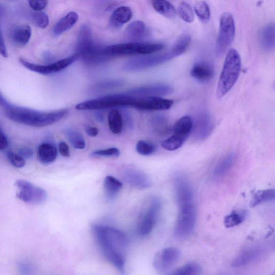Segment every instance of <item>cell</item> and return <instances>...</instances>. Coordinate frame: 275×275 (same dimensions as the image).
<instances>
[{"mask_svg": "<svg viewBox=\"0 0 275 275\" xmlns=\"http://www.w3.org/2000/svg\"><path fill=\"white\" fill-rule=\"evenodd\" d=\"M214 73L213 68L210 65L202 62L195 64L191 71V76L196 80L202 82L210 81Z\"/></svg>", "mask_w": 275, "mask_h": 275, "instance_id": "cell-22", "label": "cell"}, {"mask_svg": "<svg viewBox=\"0 0 275 275\" xmlns=\"http://www.w3.org/2000/svg\"><path fill=\"white\" fill-rule=\"evenodd\" d=\"M33 21L36 25L41 29L46 28L49 23L47 15L42 12H37L33 15Z\"/></svg>", "mask_w": 275, "mask_h": 275, "instance_id": "cell-42", "label": "cell"}, {"mask_svg": "<svg viewBox=\"0 0 275 275\" xmlns=\"http://www.w3.org/2000/svg\"><path fill=\"white\" fill-rule=\"evenodd\" d=\"M37 158L44 164H49L54 162L57 157L58 150L54 144L45 142L39 146L37 149Z\"/></svg>", "mask_w": 275, "mask_h": 275, "instance_id": "cell-20", "label": "cell"}, {"mask_svg": "<svg viewBox=\"0 0 275 275\" xmlns=\"http://www.w3.org/2000/svg\"><path fill=\"white\" fill-rule=\"evenodd\" d=\"M196 222L197 211L194 203L180 206L174 230L175 236L181 239L189 238L194 231Z\"/></svg>", "mask_w": 275, "mask_h": 275, "instance_id": "cell-7", "label": "cell"}, {"mask_svg": "<svg viewBox=\"0 0 275 275\" xmlns=\"http://www.w3.org/2000/svg\"><path fill=\"white\" fill-rule=\"evenodd\" d=\"M180 251L175 248H167L157 253L153 259V266L156 270L164 271L179 260Z\"/></svg>", "mask_w": 275, "mask_h": 275, "instance_id": "cell-15", "label": "cell"}, {"mask_svg": "<svg viewBox=\"0 0 275 275\" xmlns=\"http://www.w3.org/2000/svg\"><path fill=\"white\" fill-rule=\"evenodd\" d=\"M78 15L75 12L69 13L59 21L53 28V34L60 36L70 30L78 20Z\"/></svg>", "mask_w": 275, "mask_h": 275, "instance_id": "cell-26", "label": "cell"}, {"mask_svg": "<svg viewBox=\"0 0 275 275\" xmlns=\"http://www.w3.org/2000/svg\"><path fill=\"white\" fill-rule=\"evenodd\" d=\"M8 146V141L6 136L0 129V151L5 150Z\"/></svg>", "mask_w": 275, "mask_h": 275, "instance_id": "cell-50", "label": "cell"}, {"mask_svg": "<svg viewBox=\"0 0 275 275\" xmlns=\"http://www.w3.org/2000/svg\"><path fill=\"white\" fill-rule=\"evenodd\" d=\"M17 272L19 275H36L34 264L27 260H22L18 263Z\"/></svg>", "mask_w": 275, "mask_h": 275, "instance_id": "cell-40", "label": "cell"}, {"mask_svg": "<svg viewBox=\"0 0 275 275\" xmlns=\"http://www.w3.org/2000/svg\"><path fill=\"white\" fill-rule=\"evenodd\" d=\"M92 230L104 257L123 272L125 252L128 245L125 234L121 230L101 225H93Z\"/></svg>", "mask_w": 275, "mask_h": 275, "instance_id": "cell-1", "label": "cell"}, {"mask_svg": "<svg viewBox=\"0 0 275 275\" xmlns=\"http://www.w3.org/2000/svg\"><path fill=\"white\" fill-rule=\"evenodd\" d=\"M173 88L166 84H156L134 88L125 93L127 95L137 97H160L169 95L173 92Z\"/></svg>", "mask_w": 275, "mask_h": 275, "instance_id": "cell-16", "label": "cell"}, {"mask_svg": "<svg viewBox=\"0 0 275 275\" xmlns=\"http://www.w3.org/2000/svg\"><path fill=\"white\" fill-rule=\"evenodd\" d=\"M195 13L203 23L209 22L211 17L210 8L207 4L203 1L196 2L194 6Z\"/></svg>", "mask_w": 275, "mask_h": 275, "instance_id": "cell-37", "label": "cell"}, {"mask_svg": "<svg viewBox=\"0 0 275 275\" xmlns=\"http://www.w3.org/2000/svg\"><path fill=\"white\" fill-rule=\"evenodd\" d=\"M77 52L79 58L87 64L96 65L110 59L104 52V47L96 45L94 42L91 29L83 25L78 35Z\"/></svg>", "mask_w": 275, "mask_h": 275, "instance_id": "cell-3", "label": "cell"}, {"mask_svg": "<svg viewBox=\"0 0 275 275\" xmlns=\"http://www.w3.org/2000/svg\"><path fill=\"white\" fill-rule=\"evenodd\" d=\"M108 124L111 131L115 134L121 133L123 127V118L117 109L112 110L108 115Z\"/></svg>", "mask_w": 275, "mask_h": 275, "instance_id": "cell-30", "label": "cell"}, {"mask_svg": "<svg viewBox=\"0 0 275 275\" xmlns=\"http://www.w3.org/2000/svg\"><path fill=\"white\" fill-rule=\"evenodd\" d=\"M201 267L196 263H188L175 269L169 275H200Z\"/></svg>", "mask_w": 275, "mask_h": 275, "instance_id": "cell-36", "label": "cell"}, {"mask_svg": "<svg viewBox=\"0 0 275 275\" xmlns=\"http://www.w3.org/2000/svg\"><path fill=\"white\" fill-rule=\"evenodd\" d=\"M178 13L183 20L186 23L194 21V13L191 6L186 2H182L178 7Z\"/></svg>", "mask_w": 275, "mask_h": 275, "instance_id": "cell-38", "label": "cell"}, {"mask_svg": "<svg viewBox=\"0 0 275 275\" xmlns=\"http://www.w3.org/2000/svg\"><path fill=\"white\" fill-rule=\"evenodd\" d=\"M104 188L106 198L114 199L123 188V183L112 176H107L104 180Z\"/></svg>", "mask_w": 275, "mask_h": 275, "instance_id": "cell-28", "label": "cell"}, {"mask_svg": "<svg viewBox=\"0 0 275 275\" xmlns=\"http://www.w3.org/2000/svg\"><path fill=\"white\" fill-rule=\"evenodd\" d=\"M235 27L233 16L224 13L221 17L219 34L216 44V51L219 56L228 50L234 41Z\"/></svg>", "mask_w": 275, "mask_h": 275, "instance_id": "cell-8", "label": "cell"}, {"mask_svg": "<svg viewBox=\"0 0 275 275\" xmlns=\"http://www.w3.org/2000/svg\"><path fill=\"white\" fill-rule=\"evenodd\" d=\"M146 26L145 23L141 21L133 22L126 29L125 36L130 41H138L143 37L145 34Z\"/></svg>", "mask_w": 275, "mask_h": 275, "instance_id": "cell-29", "label": "cell"}, {"mask_svg": "<svg viewBox=\"0 0 275 275\" xmlns=\"http://www.w3.org/2000/svg\"><path fill=\"white\" fill-rule=\"evenodd\" d=\"M185 140L178 136L173 135L169 139L163 141L161 144L163 149L168 151H175L178 150L184 144Z\"/></svg>", "mask_w": 275, "mask_h": 275, "instance_id": "cell-39", "label": "cell"}, {"mask_svg": "<svg viewBox=\"0 0 275 275\" xmlns=\"http://www.w3.org/2000/svg\"><path fill=\"white\" fill-rule=\"evenodd\" d=\"M136 150L138 153L143 155H149L153 153L155 150V147L152 144L140 141L137 143Z\"/></svg>", "mask_w": 275, "mask_h": 275, "instance_id": "cell-41", "label": "cell"}, {"mask_svg": "<svg viewBox=\"0 0 275 275\" xmlns=\"http://www.w3.org/2000/svg\"><path fill=\"white\" fill-rule=\"evenodd\" d=\"M268 248L265 244L255 245L242 250L232 262L234 268H240L246 266L262 258L268 252Z\"/></svg>", "mask_w": 275, "mask_h": 275, "instance_id": "cell-13", "label": "cell"}, {"mask_svg": "<svg viewBox=\"0 0 275 275\" xmlns=\"http://www.w3.org/2000/svg\"><path fill=\"white\" fill-rule=\"evenodd\" d=\"M132 14V10L129 7L122 6L118 8L111 16L110 24L113 28H120L130 21Z\"/></svg>", "mask_w": 275, "mask_h": 275, "instance_id": "cell-25", "label": "cell"}, {"mask_svg": "<svg viewBox=\"0 0 275 275\" xmlns=\"http://www.w3.org/2000/svg\"><path fill=\"white\" fill-rule=\"evenodd\" d=\"M152 6L157 12L167 18H173L176 15L175 7L169 2L155 0L152 2Z\"/></svg>", "mask_w": 275, "mask_h": 275, "instance_id": "cell-31", "label": "cell"}, {"mask_svg": "<svg viewBox=\"0 0 275 275\" xmlns=\"http://www.w3.org/2000/svg\"><path fill=\"white\" fill-rule=\"evenodd\" d=\"M173 104V100L160 97H136L133 107L143 111H161L171 109Z\"/></svg>", "mask_w": 275, "mask_h": 275, "instance_id": "cell-14", "label": "cell"}, {"mask_svg": "<svg viewBox=\"0 0 275 275\" xmlns=\"http://www.w3.org/2000/svg\"><path fill=\"white\" fill-rule=\"evenodd\" d=\"M274 23H270L262 28L259 33V38L260 43L266 51H271L274 47Z\"/></svg>", "mask_w": 275, "mask_h": 275, "instance_id": "cell-24", "label": "cell"}, {"mask_svg": "<svg viewBox=\"0 0 275 275\" xmlns=\"http://www.w3.org/2000/svg\"><path fill=\"white\" fill-rule=\"evenodd\" d=\"M124 178L127 183L137 189H145L150 188L151 185L149 176L140 170H127L124 173Z\"/></svg>", "mask_w": 275, "mask_h": 275, "instance_id": "cell-18", "label": "cell"}, {"mask_svg": "<svg viewBox=\"0 0 275 275\" xmlns=\"http://www.w3.org/2000/svg\"><path fill=\"white\" fill-rule=\"evenodd\" d=\"M9 119L19 124L43 127L55 124L64 119L68 113L67 109L44 112L30 108L15 105L7 101L2 107Z\"/></svg>", "mask_w": 275, "mask_h": 275, "instance_id": "cell-2", "label": "cell"}, {"mask_svg": "<svg viewBox=\"0 0 275 275\" xmlns=\"http://www.w3.org/2000/svg\"><path fill=\"white\" fill-rule=\"evenodd\" d=\"M32 35V31L30 26L26 24L18 25L13 29L11 39L16 46L23 47L30 41Z\"/></svg>", "mask_w": 275, "mask_h": 275, "instance_id": "cell-21", "label": "cell"}, {"mask_svg": "<svg viewBox=\"0 0 275 275\" xmlns=\"http://www.w3.org/2000/svg\"><path fill=\"white\" fill-rule=\"evenodd\" d=\"M236 154L230 153L215 167L213 173L214 178L219 179L227 174L232 168L236 160Z\"/></svg>", "mask_w": 275, "mask_h": 275, "instance_id": "cell-27", "label": "cell"}, {"mask_svg": "<svg viewBox=\"0 0 275 275\" xmlns=\"http://www.w3.org/2000/svg\"><path fill=\"white\" fill-rule=\"evenodd\" d=\"M136 97L130 96L125 93L105 96L99 99L84 102L76 105L78 111H97L116 107H133Z\"/></svg>", "mask_w": 275, "mask_h": 275, "instance_id": "cell-5", "label": "cell"}, {"mask_svg": "<svg viewBox=\"0 0 275 275\" xmlns=\"http://www.w3.org/2000/svg\"><path fill=\"white\" fill-rule=\"evenodd\" d=\"M211 118L207 114L201 115L196 122L194 136L196 140L203 141L209 136L213 130Z\"/></svg>", "mask_w": 275, "mask_h": 275, "instance_id": "cell-19", "label": "cell"}, {"mask_svg": "<svg viewBox=\"0 0 275 275\" xmlns=\"http://www.w3.org/2000/svg\"><path fill=\"white\" fill-rule=\"evenodd\" d=\"M247 215V212L244 210L233 211L226 216L224 221L225 227L227 228L237 227L244 221Z\"/></svg>", "mask_w": 275, "mask_h": 275, "instance_id": "cell-34", "label": "cell"}, {"mask_svg": "<svg viewBox=\"0 0 275 275\" xmlns=\"http://www.w3.org/2000/svg\"><path fill=\"white\" fill-rule=\"evenodd\" d=\"M122 82L119 80H113L105 81L97 84L94 87V90L96 91H101V90H106L111 89V88L119 87L122 85Z\"/></svg>", "mask_w": 275, "mask_h": 275, "instance_id": "cell-45", "label": "cell"}, {"mask_svg": "<svg viewBox=\"0 0 275 275\" xmlns=\"http://www.w3.org/2000/svg\"><path fill=\"white\" fill-rule=\"evenodd\" d=\"M58 148L59 151L63 156L67 158L70 156V147L65 142H62L59 144Z\"/></svg>", "mask_w": 275, "mask_h": 275, "instance_id": "cell-47", "label": "cell"}, {"mask_svg": "<svg viewBox=\"0 0 275 275\" xmlns=\"http://www.w3.org/2000/svg\"><path fill=\"white\" fill-rule=\"evenodd\" d=\"M161 205V202L158 198H153L151 200L149 207L138 225L137 231L140 236L146 237L152 232L158 219Z\"/></svg>", "mask_w": 275, "mask_h": 275, "instance_id": "cell-11", "label": "cell"}, {"mask_svg": "<svg viewBox=\"0 0 275 275\" xmlns=\"http://www.w3.org/2000/svg\"><path fill=\"white\" fill-rule=\"evenodd\" d=\"M174 58L171 51L158 55L138 57L124 64L123 70L126 72L140 71L163 64Z\"/></svg>", "mask_w": 275, "mask_h": 275, "instance_id": "cell-9", "label": "cell"}, {"mask_svg": "<svg viewBox=\"0 0 275 275\" xmlns=\"http://www.w3.org/2000/svg\"><path fill=\"white\" fill-rule=\"evenodd\" d=\"M86 131L88 135L91 136H96L99 134V130L96 127L92 126H87L86 128Z\"/></svg>", "mask_w": 275, "mask_h": 275, "instance_id": "cell-51", "label": "cell"}, {"mask_svg": "<svg viewBox=\"0 0 275 275\" xmlns=\"http://www.w3.org/2000/svg\"><path fill=\"white\" fill-rule=\"evenodd\" d=\"M0 54L4 58L8 57L6 46L1 30H0Z\"/></svg>", "mask_w": 275, "mask_h": 275, "instance_id": "cell-48", "label": "cell"}, {"mask_svg": "<svg viewBox=\"0 0 275 275\" xmlns=\"http://www.w3.org/2000/svg\"><path fill=\"white\" fill-rule=\"evenodd\" d=\"M78 58H80L79 56L75 53L72 56L46 65H37L28 62L23 60V58H19V62L28 70L32 72L43 75H50L64 70L65 68L70 66L76 61Z\"/></svg>", "mask_w": 275, "mask_h": 275, "instance_id": "cell-12", "label": "cell"}, {"mask_svg": "<svg viewBox=\"0 0 275 275\" xmlns=\"http://www.w3.org/2000/svg\"><path fill=\"white\" fill-rule=\"evenodd\" d=\"M64 133L74 148L78 150L85 149L86 146L85 140L80 132L72 129L67 128L64 130Z\"/></svg>", "mask_w": 275, "mask_h": 275, "instance_id": "cell-33", "label": "cell"}, {"mask_svg": "<svg viewBox=\"0 0 275 275\" xmlns=\"http://www.w3.org/2000/svg\"><path fill=\"white\" fill-rule=\"evenodd\" d=\"M18 154L21 155L24 159H29L33 156V151L32 149L28 148V147H24V148H22L19 151Z\"/></svg>", "mask_w": 275, "mask_h": 275, "instance_id": "cell-49", "label": "cell"}, {"mask_svg": "<svg viewBox=\"0 0 275 275\" xmlns=\"http://www.w3.org/2000/svg\"><path fill=\"white\" fill-rule=\"evenodd\" d=\"M15 185L18 189L17 198L25 203L39 204L44 203L47 199L46 191L31 182L19 180L16 182Z\"/></svg>", "mask_w": 275, "mask_h": 275, "instance_id": "cell-10", "label": "cell"}, {"mask_svg": "<svg viewBox=\"0 0 275 275\" xmlns=\"http://www.w3.org/2000/svg\"><path fill=\"white\" fill-rule=\"evenodd\" d=\"M163 47V44L159 43H123L104 47V52L110 58L121 56L149 55L161 51Z\"/></svg>", "mask_w": 275, "mask_h": 275, "instance_id": "cell-6", "label": "cell"}, {"mask_svg": "<svg viewBox=\"0 0 275 275\" xmlns=\"http://www.w3.org/2000/svg\"><path fill=\"white\" fill-rule=\"evenodd\" d=\"M275 198V193L273 189H266L260 190L255 193L251 202V206L255 207L262 203L273 200Z\"/></svg>", "mask_w": 275, "mask_h": 275, "instance_id": "cell-35", "label": "cell"}, {"mask_svg": "<svg viewBox=\"0 0 275 275\" xmlns=\"http://www.w3.org/2000/svg\"><path fill=\"white\" fill-rule=\"evenodd\" d=\"M29 6L36 12H40L46 8L47 5V1H29Z\"/></svg>", "mask_w": 275, "mask_h": 275, "instance_id": "cell-46", "label": "cell"}, {"mask_svg": "<svg viewBox=\"0 0 275 275\" xmlns=\"http://www.w3.org/2000/svg\"><path fill=\"white\" fill-rule=\"evenodd\" d=\"M8 161L15 168L21 169L25 164V161L21 155L13 152H8L7 154Z\"/></svg>", "mask_w": 275, "mask_h": 275, "instance_id": "cell-44", "label": "cell"}, {"mask_svg": "<svg viewBox=\"0 0 275 275\" xmlns=\"http://www.w3.org/2000/svg\"><path fill=\"white\" fill-rule=\"evenodd\" d=\"M175 188L176 199L179 206L193 203L194 194L191 186L184 176H176Z\"/></svg>", "mask_w": 275, "mask_h": 275, "instance_id": "cell-17", "label": "cell"}, {"mask_svg": "<svg viewBox=\"0 0 275 275\" xmlns=\"http://www.w3.org/2000/svg\"><path fill=\"white\" fill-rule=\"evenodd\" d=\"M120 151L116 147H112L107 149L95 151L91 153L93 157H119Z\"/></svg>", "mask_w": 275, "mask_h": 275, "instance_id": "cell-43", "label": "cell"}, {"mask_svg": "<svg viewBox=\"0 0 275 275\" xmlns=\"http://www.w3.org/2000/svg\"><path fill=\"white\" fill-rule=\"evenodd\" d=\"M191 38L188 34H183L177 39L170 51L176 57L180 56L187 51L191 44Z\"/></svg>", "mask_w": 275, "mask_h": 275, "instance_id": "cell-32", "label": "cell"}, {"mask_svg": "<svg viewBox=\"0 0 275 275\" xmlns=\"http://www.w3.org/2000/svg\"><path fill=\"white\" fill-rule=\"evenodd\" d=\"M194 123L192 118L185 116L176 122L173 127L174 135L186 140L193 130Z\"/></svg>", "mask_w": 275, "mask_h": 275, "instance_id": "cell-23", "label": "cell"}, {"mask_svg": "<svg viewBox=\"0 0 275 275\" xmlns=\"http://www.w3.org/2000/svg\"><path fill=\"white\" fill-rule=\"evenodd\" d=\"M241 70V60L239 53L231 48L226 56L218 81L217 95L222 98L227 95L237 82Z\"/></svg>", "mask_w": 275, "mask_h": 275, "instance_id": "cell-4", "label": "cell"}]
</instances>
